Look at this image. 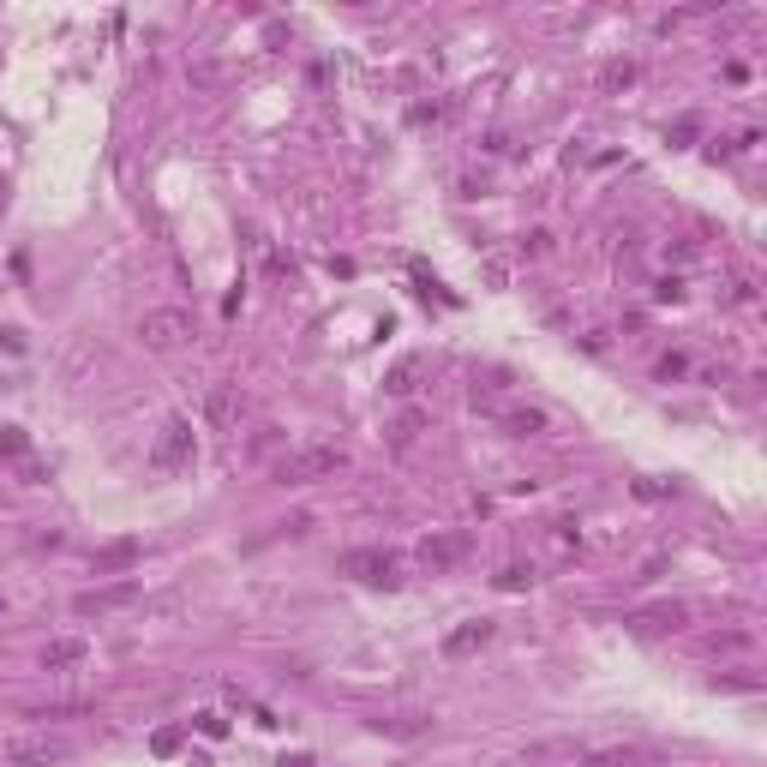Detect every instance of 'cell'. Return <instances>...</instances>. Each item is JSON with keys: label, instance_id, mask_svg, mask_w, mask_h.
Wrapping results in <instances>:
<instances>
[{"label": "cell", "instance_id": "5b68a950", "mask_svg": "<svg viewBox=\"0 0 767 767\" xmlns=\"http://www.w3.org/2000/svg\"><path fill=\"white\" fill-rule=\"evenodd\" d=\"M132 600H138V576H114V582H102V588H84V594L72 600V612H78V618H102V612L132 606Z\"/></svg>", "mask_w": 767, "mask_h": 767}, {"label": "cell", "instance_id": "ba28073f", "mask_svg": "<svg viewBox=\"0 0 767 767\" xmlns=\"http://www.w3.org/2000/svg\"><path fill=\"white\" fill-rule=\"evenodd\" d=\"M6 762H12V767L66 762V738H12V744H6Z\"/></svg>", "mask_w": 767, "mask_h": 767}, {"label": "cell", "instance_id": "3957f363", "mask_svg": "<svg viewBox=\"0 0 767 767\" xmlns=\"http://www.w3.org/2000/svg\"><path fill=\"white\" fill-rule=\"evenodd\" d=\"M342 576H354L366 588H396L402 582V564L384 546H354V552H342Z\"/></svg>", "mask_w": 767, "mask_h": 767}, {"label": "cell", "instance_id": "4fadbf2b", "mask_svg": "<svg viewBox=\"0 0 767 767\" xmlns=\"http://www.w3.org/2000/svg\"><path fill=\"white\" fill-rule=\"evenodd\" d=\"M492 414H498V426H504L510 438H534V432L546 426V414H540V408H492Z\"/></svg>", "mask_w": 767, "mask_h": 767}, {"label": "cell", "instance_id": "d6986e66", "mask_svg": "<svg viewBox=\"0 0 767 767\" xmlns=\"http://www.w3.org/2000/svg\"><path fill=\"white\" fill-rule=\"evenodd\" d=\"M12 474H18V480H24V486H42V480H48V468H42V462H36V456H24V462H18V468H12Z\"/></svg>", "mask_w": 767, "mask_h": 767}, {"label": "cell", "instance_id": "603a6c76", "mask_svg": "<svg viewBox=\"0 0 767 767\" xmlns=\"http://www.w3.org/2000/svg\"><path fill=\"white\" fill-rule=\"evenodd\" d=\"M276 767H312V756H282Z\"/></svg>", "mask_w": 767, "mask_h": 767}, {"label": "cell", "instance_id": "44dd1931", "mask_svg": "<svg viewBox=\"0 0 767 767\" xmlns=\"http://www.w3.org/2000/svg\"><path fill=\"white\" fill-rule=\"evenodd\" d=\"M198 732H204V738H228V720H222V714H198Z\"/></svg>", "mask_w": 767, "mask_h": 767}, {"label": "cell", "instance_id": "ac0fdd59", "mask_svg": "<svg viewBox=\"0 0 767 767\" xmlns=\"http://www.w3.org/2000/svg\"><path fill=\"white\" fill-rule=\"evenodd\" d=\"M210 420H234V384H222V390L210 396Z\"/></svg>", "mask_w": 767, "mask_h": 767}, {"label": "cell", "instance_id": "9a60e30c", "mask_svg": "<svg viewBox=\"0 0 767 767\" xmlns=\"http://www.w3.org/2000/svg\"><path fill=\"white\" fill-rule=\"evenodd\" d=\"M414 378H420V366H414V360H402V366L384 378V390H390V396H414Z\"/></svg>", "mask_w": 767, "mask_h": 767}, {"label": "cell", "instance_id": "2e32d148", "mask_svg": "<svg viewBox=\"0 0 767 767\" xmlns=\"http://www.w3.org/2000/svg\"><path fill=\"white\" fill-rule=\"evenodd\" d=\"M420 426H426V414H402V420L390 426V444H396V450H408V444L420 438Z\"/></svg>", "mask_w": 767, "mask_h": 767}, {"label": "cell", "instance_id": "7c38bea8", "mask_svg": "<svg viewBox=\"0 0 767 767\" xmlns=\"http://www.w3.org/2000/svg\"><path fill=\"white\" fill-rule=\"evenodd\" d=\"M84 654H90L84 636H54V642L42 648V666H48V672H66V666H78Z\"/></svg>", "mask_w": 767, "mask_h": 767}, {"label": "cell", "instance_id": "7402d4cb", "mask_svg": "<svg viewBox=\"0 0 767 767\" xmlns=\"http://www.w3.org/2000/svg\"><path fill=\"white\" fill-rule=\"evenodd\" d=\"M180 750V732H156V756H174Z\"/></svg>", "mask_w": 767, "mask_h": 767}, {"label": "cell", "instance_id": "8992f818", "mask_svg": "<svg viewBox=\"0 0 767 767\" xmlns=\"http://www.w3.org/2000/svg\"><path fill=\"white\" fill-rule=\"evenodd\" d=\"M138 336L150 342V348H180V342H192V318L186 312H174V306H162V312H144L138 318Z\"/></svg>", "mask_w": 767, "mask_h": 767}, {"label": "cell", "instance_id": "9c48e42d", "mask_svg": "<svg viewBox=\"0 0 767 767\" xmlns=\"http://www.w3.org/2000/svg\"><path fill=\"white\" fill-rule=\"evenodd\" d=\"M138 552H144V546H138L132 534H126V540H108V546L90 558V570H96V576H126V570L138 564Z\"/></svg>", "mask_w": 767, "mask_h": 767}, {"label": "cell", "instance_id": "30bf717a", "mask_svg": "<svg viewBox=\"0 0 767 767\" xmlns=\"http://www.w3.org/2000/svg\"><path fill=\"white\" fill-rule=\"evenodd\" d=\"M486 642H492V624H486V618H474V624H456V630L444 636V654H450V660H468V654H474V648H486Z\"/></svg>", "mask_w": 767, "mask_h": 767}, {"label": "cell", "instance_id": "ffe728a7", "mask_svg": "<svg viewBox=\"0 0 767 767\" xmlns=\"http://www.w3.org/2000/svg\"><path fill=\"white\" fill-rule=\"evenodd\" d=\"M534 582V570H522V564H510L504 576H498V588H528Z\"/></svg>", "mask_w": 767, "mask_h": 767}, {"label": "cell", "instance_id": "52a82bcc", "mask_svg": "<svg viewBox=\"0 0 767 767\" xmlns=\"http://www.w3.org/2000/svg\"><path fill=\"white\" fill-rule=\"evenodd\" d=\"M468 546H474V540H468L462 528H450V534H432V540H420V564H426L432 576H444V570H456V564L468 558Z\"/></svg>", "mask_w": 767, "mask_h": 767}, {"label": "cell", "instance_id": "277c9868", "mask_svg": "<svg viewBox=\"0 0 767 767\" xmlns=\"http://www.w3.org/2000/svg\"><path fill=\"white\" fill-rule=\"evenodd\" d=\"M660 744H582V767H660Z\"/></svg>", "mask_w": 767, "mask_h": 767}, {"label": "cell", "instance_id": "7a4b0ae2", "mask_svg": "<svg viewBox=\"0 0 767 767\" xmlns=\"http://www.w3.org/2000/svg\"><path fill=\"white\" fill-rule=\"evenodd\" d=\"M192 456H198V438H192V420H162V432H156V444H150V468L156 474H180V468H192Z\"/></svg>", "mask_w": 767, "mask_h": 767}, {"label": "cell", "instance_id": "e0dca14e", "mask_svg": "<svg viewBox=\"0 0 767 767\" xmlns=\"http://www.w3.org/2000/svg\"><path fill=\"white\" fill-rule=\"evenodd\" d=\"M624 84H636V66H630V60H612V66L600 72V90H624Z\"/></svg>", "mask_w": 767, "mask_h": 767}, {"label": "cell", "instance_id": "8fae6325", "mask_svg": "<svg viewBox=\"0 0 767 767\" xmlns=\"http://www.w3.org/2000/svg\"><path fill=\"white\" fill-rule=\"evenodd\" d=\"M684 618H690V606H678V600H666V606H648V612H636L630 624H636V630H654V636H660V630H678Z\"/></svg>", "mask_w": 767, "mask_h": 767}, {"label": "cell", "instance_id": "6da1fadb", "mask_svg": "<svg viewBox=\"0 0 767 767\" xmlns=\"http://www.w3.org/2000/svg\"><path fill=\"white\" fill-rule=\"evenodd\" d=\"M342 468H348V450L342 444H300V450H288L276 462V480L282 486H312V480H330Z\"/></svg>", "mask_w": 767, "mask_h": 767}, {"label": "cell", "instance_id": "5bb4252c", "mask_svg": "<svg viewBox=\"0 0 767 767\" xmlns=\"http://www.w3.org/2000/svg\"><path fill=\"white\" fill-rule=\"evenodd\" d=\"M24 456H30V438H24L18 426H0V462H6V468H18Z\"/></svg>", "mask_w": 767, "mask_h": 767}]
</instances>
